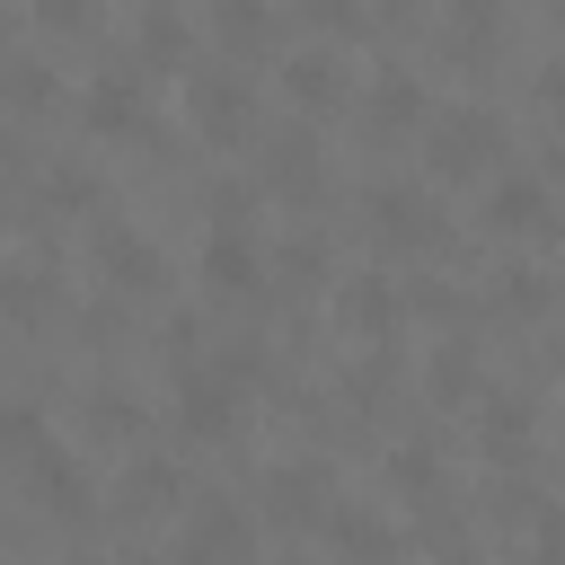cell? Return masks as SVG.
Listing matches in <instances>:
<instances>
[{
    "label": "cell",
    "instance_id": "obj_16",
    "mask_svg": "<svg viewBox=\"0 0 565 565\" xmlns=\"http://www.w3.org/2000/svg\"><path fill=\"white\" fill-rule=\"evenodd\" d=\"M177 503V468L168 459H132V477H124V512H168Z\"/></svg>",
    "mask_w": 565,
    "mask_h": 565
},
{
    "label": "cell",
    "instance_id": "obj_8",
    "mask_svg": "<svg viewBox=\"0 0 565 565\" xmlns=\"http://www.w3.org/2000/svg\"><path fill=\"white\" fill-rule=\"evenodd\" d=\"M282 88H291V106H300V115H327V106H344V88H353V79H344V62H335L327 44H309V53H291V62H282Z\"/></svg>",
    "mask_w": 565,
    "mask_h": 565
},
{
    "label": "cell",
    "instance_id": "obj_29",
    "mask_svg": "<svg viewBox=\"0 0 565 565\" xmlns=\"http://www.w3.org/2000/svg\"><path fill=\"white\" fill-rule=\"evenodd\" d=\"M300 9H309L318 26H353V18H362V0H300Z\"/></svg>",
    "mask_w": 565,
    "mask_h": 565
},
{
    "label": "cell",
    "instance_id": "obj_26",
    "mask_svg": "<svg viewBox=\"0 0 565 565\" xmlns=\"http://www.w3.org/2000/svg\"><path fill=\"white\" fill-rule=\"evenodd\" d=\"M88 18H97V0H35V26H71L79 35Z\"/></svg>",
    "mask_w": 565,
    "mask_h": 565
},
{
    "label": "cell",
    "instance_id": "obj_27",
    "mask_svg": "<svg viewBox=\"0 0 565 565\" xmlns=\"http://www.w3.org/2000/svg\"><path fill=\"white\" fill-rule=\"evenodd\" d=\"M503 300H512V309H521V318H530V309H539V300H547V291H539V274H503Z\"/></svg>",
    "mask_w": 565,
    "mask_h": 565
},
{
    "label": "cell",
    "instance_id": "obj_13",
    "mask_svg": "<svg viewBox=\"0 0 565 565\" xmlns=\"http://www.w3.org/2000/svg\"><path fill=\"white\" fill-rule=\"evenodd\" d=\"M335 318H344L353 335H388V327H397V291H388L380 274H353V282L335 291Z\"/></svg>",
    "mask_w": 565,
    "mask_h": 565
},
{
    "label": "cell",
    "instance_id": "obj_7",
    "mask_svg": "<svg viewBox=\"0 0 565 565\" xmlns=\"http://www.w3.org/2000/svg\"><path fill=\"white\" fill-rule=\"evenodd\" d=\"M247 512L238 503H203L194 521H185V565H247Z\"/></svg>",
    "mask_w": 565,
    "mask_h": 565
},
{
    "label": "cell",
    "instance_id": "obj_14",
    "mask_svg": "<svg viewBox=\"0 0 565 565\" xmlns=\"http://www.w3.org/2000/svg\"><path fill=\"white\" fill-rule=\"evenodd\" d=\"M212 35L230 53H265L274 44V0H212Z\"/></svg>",
    "mask_w": 565,
    "mask_h": 565
},
{
    "label": "cell",
    "instance_id": "obj_6",
    "mask_svg": "<svg viewBox=\"0 0 565 565\" xmlns=\"http://www.w3.org/2000/svg\"><path fill=\"white\" fill-rule=\"evenodd\" d=\"M247 124H256V97H247L230 71H203V79H194V132H212V141L230 150V141H247Z\"/></svg>",
    "mask_w": 565,
    "mask_h": 565
},
{
    "label": "cell",
    "instance_id": "obj_3",
    "mask_svg": "<svg viewBox=\"0 0 565 565\" xmlns=\"http://www.w3.org/2000/svg\"><path fill=\"white\" fill-rule=\"evenodd\" d=\"M79 124H88L97 141H132V132L150 124L141 71H97V79H88V97H79Z\"/></svg>",
    "mask_w": 565,
    "mask_h": 565
},
{
    "label": "cell",
    "instance_id": "obj_18",
    "mask_svg": "<svg viewBox=\"0 0 565 565\" xmlns=\"http://www.w3.org/2000/svg\"><path fill=\"white\" fill-rule=\"evenodd\" d=\"M0 97H9L18 115H44V106H53V71H44V62H0Z\"/></svg>",
    "mask_w": 565,
    "mask_h": 565
},
{
    "label": "cell",
    "instance_id": "obj_12",
    "mask_svg": "<svg viewBox=\"0 0 565 565\" xmlns=\"http://www.w3.org/2000/svg\"><path fill=\"white\" fill-rule=\"evenodd\" d=\"M256 274H265V256H256L247 230H212L203 238V282L212 291H256Z\"/></svg>",
    "mask_w": 565,
    "mask_h": 565
},
{
    "label": "cell",
    "instance_id": "obj_11",
    "mask_svg": "<svg viewBox=\"0 0 565 565\" xmlns=\"http://www.w3.org/2000/svg\"><path fill=\"white\" fill-rule=\"evenodd\" d=\"M371 124H380V132H424V124H433L424 79H415V71H380V88H371Z\"/></svg>",
    "mask_w": 565,
    "mask_h": 565
},
{
    "label": "cell",
    "instance_id": "obj_10",
    "mask_svg": "<svg viewBox=\"0 0 565 565\" xmlns=\"http://www.w3.org/2000/svg\"><path fill=\"white\" fill-rule=\"evenodd\" d=\"M265 512L274 521H327V468L318 459H291L265 477Z\"/></svg>",
    "mask_w": 565,
    "mask_h": 565
},
{
    "label": "cell",
    "instance_id": "obj_15",
    "mask_svg": "<svg viewBox=\"0 0 565 565\" xmlns=\"http://www.w3.org/2000/svg\"><path fill=\"white\" fill-rule=\"evenodd\" d=\"M26 468H35V486H44V512H62V521L88 512V477H79L62 450H44V459H26Z\"/></svg>",
    "mask_w": 565,
    "mask_h": 565
},
{
    "label": "cell",
    "instance_id": "obj_31",
    "mask_svg": "<svg viewBox=\"0 0 565 565\" xmlns=\"http://www.w3.org/2000/svg\"><path fill=\"white\" fill-rule=\"evenodd\" d=\"M539 556H547V565H565V512H547V521H539Z\"/></svg>",
    "mask_w": 565,
    "mask_h": 565
},
{
    "label": "cell",
    "instance_id": "obj_23",
    "mask_svg": "<svg viewBox=\"0 0 565 565\" xmlns=\"http://www.w3.org/2000/svg\"><path fill=\"white\" fill-rule=\"evenodd\" d=\"M335 547H344V556H388V530H380L371 512H335Z\"/></svg>",
    "mask_w": 565,
    "mask_h": 565
},
{
    "label": "cell",
    "instance_id": "obj_1",
    "mask_svg": "<svg viewBox=\"0 0 565 565\" xmlns=\"http://www.w3.org/2000/svg\"><path fill=\"white\" fill-rule=\"evenodd\" d=\"M424 132H433V150H424L433 177H486L503 159V115L494 106H441Z\"/></svg>",
    "mask_w": 565,
    "mask_h": 565
},
{
    "label": "cell",
    "instance_id": "obj_17",
    "mask_svg": "<svg viewBox=\"0 0 565 565\" xmlns=\"http://www.w3.org/2000/svg\"><path fill=\"white\" fill-rule=\"evenodd\" d=\"M185 44H194V35H185V18H177V9H150V18H141V62H150V71L185 62Z\"/></svg>",
    "mask_w": 565,
    "mask_h": 565
},
{
    "label": "cell",
    "instance_id": "obj_4",
    "mask_svg": "<svg viewBox=\"0 0 565 565\" xmlns=\"http://www.w3.org/2000/svg\"><path fill=\"white\" fill-rule=\"evenodd\" d=\"M97 274H106L115 291H159V282H168L159 247H150L141 230H124V221H97Z\"/></svg>",
    "mask_w": 565,
    "mask_h": 565
},
{
    "label": "cell",
    "instance_id": "obj_30",
    "mask_svg": "<svg viewBox=\"0 0 565 565\" xmlns=\"http://www.w3.org/2000/svg\"><path fill=\"white\" fill-rule=\"evenodd\" d=\"M97 415H106V424H97V433H115V441H124V433H132V397H97Z\"/></svg>",
    "mask_w": 565,
    "mask_h": 565
},
{
    "label": "cell",
    "instance_id": "obj_25",
    "mask_svg": "<svg viewBox=\"0 0 565 565\" xmlns=\"http://www.w3.org/2000/svg\"><path fill=\"white\" fill-rule=\"evenodd\" d=\"M0 309L9 318H35L44 309V274H0Z\"/></svg>",
    "mask_w": 565,
    "mask_h": 565
},
{
    "label": "cell",
    "instance_id": "obj_21",
    "mask_svg": "<svg viewBox=\"0 0 565 565\" xmlns=\"http://www.w3.org/2000/svg\"><path fill=\"white\" fill-rule=\"evenodd\" d=\"M44 450H53L44 415H35V406H9V415H0V459H44Z\"/></svg>",
    "mask_w": 565,
    "mask_h": 565
},
{
    "label": "cell",
    "instance_id": "obj_19",
    "mask_svg": "<svg viewBox=\"0 0 565 565\" xmlns=\"http://www.w3.org/2000/svg\"><path fill=\"white\" fill-rule=\"evenodd\" d=\"M486 450H503V459L530 450V406L521 397H486Z\"/></svg>",
    "mask_w": 565,
    "mask_h": 565
},
{
    "label": "cell",
    "instance_id": "obj_20",
    "mask_svg": "<svg viewBox=\"0 0 565 565\" xmlns=\"http://www.w3.org/2000/svg\"><path fill=\"white\" fill-rule=\"evenodd\" d=\"M265 177H274V194H318V150L309 141H282L265 159Z\"/></svg>",
    "mask_w": 565,
    "mask_h": 565
},
{
    "label": "cell",
    "instance_id": "obj_32",
    "mask_svg": "<svg viewBox=\"0 0 565 565\" xmlns=\"http://www.w3.org/2000/svg\"><path fill=\"white\" fill-rule=\"evenodd\" d=\"M318 256H327L318 238H291V247H282V265H291V274H318Z\"/></svg>",
    "mask_w": 565,
    "mask_h": 565
},
{
    "label": "cell",
    "instance_id": "obj_22",
    "mask_svg": "<svg viewBox=\"0 0 565 565\" xmlns=\"http://www.w3.org/2000/svg\"><path fill=\"white\" fill-rule=\"evenodd\" d=\"M450 35H459V53H486V44L503 35V9H494V0H459V18H450Z\"/></svg>",
    "mask_w": 565,
    "mask_h": 565
},
{
    "label": "cell",
    "instance_id": "obj_5",
    "mask_svg": "<svg viewBox=\"0 0 565 565\" xmlns=\"http://www.w3.org/2000/svg\"><path fill=\"white\" fill-rule=\"evenodd\" d=\"M371 230H380L388 247H433V238H441V212H433L424 185H380V194H371Z\"/></svg>",
    "mask_w": 565,
    "mask_h": 565
},
{
    "label": "cell",
    "instance_id": "obj_24",
    "mask_svg": "<svg viewBox=\"0 0 565 565\" xmlns=\"http://www.w3.org/2000/svg\"><path fill=\"white\" fill-rule=\"evenodd\" d=\"M433 388H441V397H468V388H477V362H468V344H441V362H433Z\"/></svg>",
    "mask_w": 565,
    "mask_h": 565
},
{
    "label": "cell",
    "instance_id": "obj_33",
    "mask_svg": "<svg viewBox=\"0 0 565 565\" xmlns=\"http://www.w3.org/2000/svg\"><path fill=\"white\" fill-rule=\"evenodd\" d=\"M539 97H547V106H565V62H556V71L539 79Z\"/></svg>",
    "mask_w": 565,
    "mask_h": 565
},
{
    "label": "cell",
    "instance_id": "obj_2",
    "mask_svg": "<svg viewBox=\"0 0 565 565\" xmlns=\"http://www.w3.org/2000/svg\"><path fill=\"white\" fill-rule=\"evenodd\" d=\"M177 424H185V441H230L238 433V371H177Z\"/></svg>",
    "mask_w": 565,
    "mask_h": 565
},
{
    "label": "cell",
    "instance_id": "obj_28",
    "mask_svg": "<svg viewBox=\"0 0 565 565\" xmlns=\"http://www.w3.org/2000/svg\"><path fill=\"white\" fill-rule=\"evenodd\" d=\"M441 468H433V450H397V486H433Z\"/></svg>",
    "mask_w": 565,
    "mask_h": 565
},
{
    "label": "cell",
    "instance_id": "obj_9",
    "mask_svg": "<svg viewBox=\"0 0 565 565\" xmlns=\"http://www.w3.org/2000/svg\"><path fill=\"white\" fill-rule=\"evenodd\" d=\"M547 212H556V203H547V185H539V177H503V185L486 194V230H503V238H539V230H547Z\"/></svg>",
    "mask_w": 565,
    "mask_h": 565
}]
</instances>
